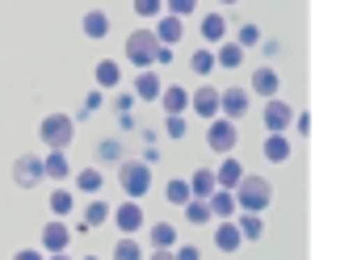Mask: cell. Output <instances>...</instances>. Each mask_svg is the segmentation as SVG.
<instances>
[{
  "instance_id": "cell-13",
  "label": "cell",
  "mask_w": 357,
  "mask_h": 260,
  "mask_svg": "<svg viewBox=\"0 0 357 260\" xmlns=\"http://www.w3.org/2000/svg\"><path fill=\"white\" fill-rule=\"evenodd\" d=\"M240 243H244V235H240V227H236L231 218H223V222L215 227V247H219L223 256H231V252H240Z\"/></svg>"
},
{
  "instance_id": "cell-34",
  "label": "cell",
  "mask_w": 357,
  "mask_h": 260,
  "mask_svg": "<svg viewBox=\"0 0 357 260\" xmlns=\"http://www.w3.org/2000/svg\"><path fill=\"white\" fill-rule=\"evenodd\" d=\"M151 243H155V247H176V231H172V222H155V227H151Z\"/></svg>"
},
{
  "instance_id": "cell-35",
  "label": "cell",
  "mask_w": 357,
  "mask_h": 260,
  "mask_svg": "<svg viewBox=\"0 0 357 260\" xmlns=\"http://www.w3.org/2000/svg\"><path fill=\"white\" fill-rule=\"evenodd\" d=\"M135 17H160L164 13V0H130Z\"/></svg>"
},
{
  "instance_id": "cell-26",
  "label": "cell",
  "mask_w": 357,
  "mask_h": 260,
  "mask_svg": "<svg viewBox=\"0 0 357 260\" xmlns=\"http://www.w3.org/2000/svg\"><path fill=\"white\" fill-rule=\"evenodd\" d=\"M114 260H147V252H143V243L135 235H122L114 243Z\"/></svg>"
},
{
  "instance_id": "cell-41",
  "label": "cell",
  "mask_w": 357,
  "mask_h": 260,
  "mask_svg": "<svg viewBox=\"0 0 357 260\" xmlns=\"http://www.w3.org/2000/svg\"><path fill=\"white\" fill-rule=\"evenodd\" d=\"M294 126H298V135H307L311 130V114H294Z\"/></svg>"
},
{
  "instance_id": "cell-24",
  "label": "cell",
  "mask_w": 357,
  "mask_h": 260,
  "mask_svg": "<svg viewBox=\"0 0 357 260\" xmlns=\"http://www.w3.org/2000/svg\"><path fill=\"white\" fill-rule=\"evenodd\" d=\"M215 189H219V181H215L211 168H198V172L190 176V193H194V197H211Z\"/></svg>"
},
{
  "instance_id": "cell-20",
  "label": "cell",
  "mask_w": 357,
  "mask_h": 260,
  "mask_svg": "<svg viewBox=\"0 0 357 260\" xmlns=\"http://www.w3.org/2000/svg\"><path fill=\"white\" fill-rule=\"evenodd\" d=\"M101 185H105L101 168H80V172H76V189H80L84 197H97V193H101Z\"/></svg>"
},
{
  "instance_id": "cell-5",
  "label": "cell",
  "mask_w": 357,
  "mask_h": 260,
  "mask_svg": "<svg viewBox=\"0 0 357 260\" xmlns=\"http://www.w3.org/2000/svg\"><path fill=\"white\" fill-rule=\"evenodd\" d=\"M236 143H240L236 122H231V118H211V126H206V147H211L215 155H231Z\"/></svg>"
},
{
  "instance_id": "cell-14",
  "label": "cell",
  "mask_w": 357,
  "mask_h": 260,
  "mask_svg": "<svg viewBox=\"0 0 357 260\" xmlns=\"http://www.w3.org/2000/svg\"><path fill=\"white\" fill-rule=\"evenodd\" d=\"M219 109H223L231 122H240V118L248 114V93H244V89H227V93H219Z\"/></svg>"
},
{
  "instance_id": "cell-25",
  "label": "cell",
  "mask_w": 357,
  "mask_h": 260,
  "mask_svg": "<svg viewBox=\"0 0 357 260\" xmlns=\"http://www.w3.org/2000/svg\"><path fill=\"white\" fill-rule=\"evenodd\" d=\"M240 235H244V243H257L261 235H265V222H261V214H248V210H240Z\"/></svg>"
},
{
  "instance_id": "cell-32",
  "label": "cell",
  "mask_w": 357,
  "mask_h": 260,
  "mask_svg": "<svg viewBox=\"0 0 357 260\" xmlns=\"http://www.w3.org/2000/svg\"><path fill=\"white\" fill-rule=\"evenodd\" d=\"M164 197L172 201V206H185L194 193H190V181H168V189H164Z\"/></svg>"
},
{
  "instance_id": "cell-16",
  "label": "cell",
  "mask_w": 357,
  "mask_h": 260,
  "mask_svg": "<svg viewBox=\"0 0 357 260\" xmlns=\"http://www.w3.org/2000/svg\"><path fill=\"white\" fill-rule=\"evenodd\" d=\"M252 93H257V97H278V93H282V76H278L273 68H257V72H252Z\"/></svg>"
},
{
  "instance_id": "cell-23",
  "label": "cell",
  "mask_w": 357,
  "mask_h": 260,
  "mask_svg": "<svg viewBox=\"0 0 357 260\" xmlns=\"http://www.w3.org/2000/svg\"><path fill=\"white\" fill-rule=\"evenodd\" d=\"M240 176H244L240 160H223V164L215 168V181H219V189H236V185H240Z\"/></svg>"
},
{
  "instance_id": "cell-3",
  "label": "cell",
  "mask_w": 357,
  "mask_h": 260,
  "mask_svg": "<svg viewBox=\"0 0 357 260\" xmlns=\"http://www.w3.org/2000/svg\"><path fill=\"white\" fill-rule=\"evenodd\" d=\"M118 185H122V193L126 197H147V189H151V164H143V160H122V168H118Z\"/></svg>"
},
{
  "instance_id": "cell-31",
  "label": "cell",
  "mask_w": 357,
  "mask_h": 260,
  "mask_svg": "<svg viewBox=\"0 0 357 260\" xmlns=\"http://www.w3.org/2000/svg\"><path fill=\"white\" fill-rule=\"evenodd\" d=\"M118 80H122V68H118L114 59H101V63H97V84H101V89H118Z\"/></svg>"
},
{
  "instance_id": "cell-36",
  "label": "cell",
  "mask_w": 357,
  "mask_h": 260,
  "mask_svg": "<svg viewBox=\"0 0 357 260\" xmlns=\"http://www.w3.org/2000/svg\"><path fill=\"white\" fill-rule=\"evenodd\" d=\"M164 9H168L172 17H185V13L198 9V0H164Z\"/></svg>"
},
{
  "instance_id": "cell-28",
  "label": "cell",
  "mask_w": 357,
  "mask_h": 260,
  "mask_svg": "<svg viewBox=\"0 0 357 260\" xmlns=\"http://www.w3.org/2000/svg\"><path fill=\"white\" fill-rule=\"evenodd\" d=\"M215 214H211V206H206V197H190L185 201V222H194V227H206Z\"/></svg>"
},
{
  "instance_id": "cell-2",
  "label": "cell",
  "mask_w": 357,
  "mask_h": 260,
  "mask_svg": "<svg viewBox=\"0 0 357 260\" xmlns=\"http://www.w3.org/2000/svg\"><path fill=\"white\" fill-rule=\"evenodd\" d=\"M38 139L47 143V151H68L72 139H76V122H72V114H47V118L38 122Z\"/></svg>"
},
{
  "instance_id": "cell-21",
  "label": "cell",
  "mask_w": 357,
  "mask_h": 260,
  "mask_svg": "<svg viewBox=\"0 0 357 260\" xmlns=\"http://www.w3.org/2000/svg\"><path fill=\"white\" fill-rule=\"evenodd\" d=\"M202 38L206 43H223L227 38V17L223 13H206L202 17Z\"/></svg>"
},
{
  "instance_id": "cell-15",
  "label": "cell",
  "mask_w": 357,
  "mask_h": 260,
  "mask_svg": "<svg viewBox=\"0 0 357 260\" xmlns=\"http://www.w3.org/2000/svg\"><path fill=\"white\" fill-rule=\"evenodd\" d=\"M181 34H185L181 17H172V13H160V26H155V38H160V47H176V43H181Z\"/></svg>"
},
{
  "instance_id": "cell-12",
  "label": "cell",
  "mask_w": 357,
  "mask_h": 260,
  "mask_svg": "<svg viewBox=\"0 0 357 260\" xmlns=\"http://www.w3.org/2000/svg\"><path fill=\"white\" fill-rule=\"evenodd\" d=\"M68 243H72V231L63 227V218H51L43 227V247L47 252H68Z\"/></svg>"
},
{
  "instance_id": "cell-46",
  "label": "cell",
  "mask_w": 357,
  "mask_h": 260,
  "mask_svg": "<svg viewBox=\"0 0 357 260\" xmlns=\"http://www.w3.org/2000/svg\"><path fill=\"white\" fill-rule=\"evenodd\" d=\"M84 260H101V256H84Z\"/></svg>"
},
{
  "instance_id": "cell-6",
  "label": "cell",
  "mask_w": 357,
  "mask_h": 260,
  "mask_svg": "<svg viewBox=\"0 0 357 260\" xmlns=\"http://www.w3.org/2000/svg\"><path fill=\"white\" fill-rule=\"evenodd\" d=\"M109 222L122 231V235H135V231H143V222H147V214H143V206L135 201V197H126L118 210H109Z\"/></svg>"
},
{
  "instance_id": "cell-42",
  "label": "cell",
  "mask_w": 357,
  "mask_h": 260,
  "mask_svg": "<svg viewBox=\"0 0 357 260\" xmlns=\"http://www.w3.org/2000/svg\"><path fill=\"white\" fill-rule=\"evenodd\" d=\"M147 260H176V256H172V247H155V252H151Z\"/></svg>"
},
{
  "instance_id": "cell-29",
  "label": "cell",
  "mask_w": 357,
  "mask_h": 260,
  "mask_svg": "<svg viewBox=\"0 0 357 260\" xmlns=\"http://www.w3.org/2000/svg\"><path fill=\"white\" fill-rule=\"evenodd\" d=\"M215 59H219V68H240V63H244V47H240V43H223V47L215 51Z\"/></svg>"
},
{
  "instance_id": "cell-22",
  "label": "cell",
  "mask_w": 357,
  "mask_h": 260,
  "mask_svg": "<svg viewBox=\"0 0 357 260\" xmlns=\"http://www.w3.org/2000/svg\"><path fill=\"white\" fill-rule=\"evenodd\" d=\"M43 172H47L51 181H68V176H72V164H68L63 151H51V155L43 160Z\"/></svg>"
},
{
  "instance_id": "cell-7",
  "label": "cell",
  "mask_w": 357,
  "mask_h": 260,
  "mask_svg": "<svg viewBox=\"0 0 357 260\" xmlns=\"http://www.w3.org/2000/svg\"><path fill=\"white\" fill-rule=\"evenodd\" d=\"M261 118H265V130H269V135H286V130L294 126V109H290L282 97H269Z\"/></svg>"
},
{
  "instance_id": "cell-43",
  "label": "cell",
  "mask_w": 357,
  "mask_h": 260,
  "mask_svg": "<svg viewBox=\"0 0 357 260\" xmlns=\"http://www.w3.org/2000/svg\"><path fill=\"white\" fill-rule=\"evenodd\" d=\"M105 155H109V160H118V143H101V160H105Z\"/></svg>"
},
{
  "instance_id": "cell-11",
  "label": "cell",
  "mask_w": 357,
  "mask_h": 260,
  "mask_svg": "<svg viewBox=\"0 0 357 260\" xmlns=\"http://www.w3.org/2000/svg\"><path fill=\"white\" fill-rule=\"evenodd\" d=\"M190 109H194V114H202V118H219V89L202 84L198 93H190Z\"/></svg>"
},
{
  "instance_id": "cell-45",
  "label": "cell",
  "mask_w": 357,
  "mask_h": 260,
  "mask_svg": "<svg viewBox=\"0 0 357 260\" xmlns=\"http://www.w3.org/2000/svg\"><path fill=\"white\" fill-rule=\"evenodd\" d=\"M223 5H240V0H223Z\"/></svg>"
},
{
  "instance_id": "cell-19",
  "label": "cell",
  "mask_w": 357,
  "mask_h": 260,
  "mask_svg": "<svg viewBox=\"0 0 357 260\" xmlns=\"http://www.w3.org/2000/svg\"><path fill=\"white\" fill-rule=\"evenodd\" d=\"M160 105H164V114H181V109H190V93L181 84H172L160 93Z\"/></svg>"
},
{
  "instance_id": "cell-8",
  "label": "cell",
  "mask_w": 357,
  "mask_h": 260,
  "mask_svg": "<svg viewBox=\"0 0 357 260\" xmlns=\"http://www.w3.org/2000/svg\"><path fill=\"white\" fill-rule=\"evenodd\" d=\"M43 176H47V172H43V160H38V155H22V160L13 164V181H17L22 189H34Z\"/></svg>"
},
{
  "instance_id": "cell-27",
  "label": "cell",
  "mask_w": 357,
  "mask_h": 260,
  "mask_svg": "<svg viewBox=\"0 0 357 260\" xmlns=\"http://www.w3.org/2000/svg\"><path fill=\"white\" fill-rule=\"evenodd\" d=\"M80 222H89V227H105V222H109V206H105V197H89Z\"/></svg>"
},
{
  "instance_id": "cell-38",
  "label": "cell",
  "mask_w": 357,
  "mask_h": 260,
  "mask_svg": "<svg viewBox=\"0 0 357 260\" xmlns=\"http://www.w3.org/2000/svg\"><path fill=\"white\" fill-rule=\"evenodd\" d=\"M168 135H172V139H185V122H181V114H168Z\"/></svg>"
},
{
  "instance_id": "cell-39",
  "label": "cell",
  "mask_w": 357,
  "mask_h": 260,
  "mask_svg": "<svg viewBox=\"0 0 357 260\" xmlns=\"http://www.w3.org/2000/svg\"><path fill=\"white\" fill-rule=\"evenodd\" d=\"M172 256H176V260H202V252L190 247V243H185V247H172Z\"/></svg>"
},
{
  "instance_id": "cell-17",
  "label": "cell",
  "mask_w": 357,
  "mask_h": 260,
  "mask_svg": "<svg viewBox=\"0 0 357 260\" xmlns=\"http://www.w3.org/2000/svg\"><path fill=\"white\" fill-rule=\"evenodd\" d=\"M206 206H211V214H215L219 222H223V218H231V214L240 210V206H236V193H231V189H215V193L206 197Z\"/></svg>"
},
{
  "instance_id": "cell-40",
  "label": "cell",
  "mask_w": 357,
  "mask_h": 260,
  "mask_svg": "<svg viewBox=\"0 0 357 260\" xmlns=\"http://www.w3.org/2000/svg\"><path fill=\"white\" fill-rule=\"evenodd\" d=\"M13 260H47L38 247H22V252H13Z\"/></svg>"
},
{
  "instance_id": "cell-33",
  "label": "cell",
  "mask_w": 357,
  "mask_h": 260,
  "mask_svg": "<svg viewBox=\"0 0 357 260\" xmlns=\"http://www.w3.org/2000/svg\"><path fill=\"white\" fill-rule=\"evenodd\" d=\"M72 201H76V197H72L68 189H55V193H51V214H55V218H68V214H72Z\"/></svg>"
},
{
  "instance_id": "cell-10",
  "label": "cell",
  "mask_w": 357,
  "mask_h": 260,
  "mask_svg": "<svg viewBox=\"0 0 357 260\" xmlns=\"http://www.w3.org/2000/svg\"><path fill=\"white\" fill-rule=\"evenodd\" d=\"M160 93H164V80L155 76V68H143L135 76V97L139 101H160Z\"/></svg>"
},
{
  "instance_id": "cell-37",
  "label": "cell",
  "mask_w": 357,
  "mask_h": 260,
  "mask_svg": "<svg viewBox=\"0 0 357 260\" xmlns=\"http://www.w3.org/2000/svg\"><path fill=\"white\" fill-rule=\"evenodd\" d=\"M236 43H240V47H257V43H261V30H257V26H240V38H236Z\"/></svg>"
},
{
  "instance_id": "cell-18",
  "label": "cell",
  "mask_w": 357,
  "mask_h": 260,
  "mask_svg": "<svg viewBox=\"0 0 357 260\" xmlns=\"http://www.w3.org/2000/svg\"><path fill=\"white\" fill-rule=\"evenodd\" d=\"M261 151H265L269 164H286V160H290V139H286V135H269V139L261 143Z\"/></svg>"
},
{
  "instance_id": "cell-44",
  "label": "cell",
  "mask_w": 357,
  "mask_h": 260,
  "mask_svg": "<svg viewBox=\"0 0 357 260\" xmlns=\"http://www.w3.org/2000/svg\"><path fill=\"white\" fill-rule=\"evenodd\" d=\"M47 260H72V256H68V252H51Z\"/></svg>"
},
{
  "instance_id": "cell-30",
  "label": "cell",
  "mask_w": 357,
  "mask_h": 260,
  "mask_svg": "<svg viewBox=\"0 0 357 260\" xmlns=\"http://www.w3.org/2000/svg\"><path fill=\"white\" fill-rule=\"evenodd\" d=\"M190 68H194V72H198V76L206 80V76H211V72L219 68V59H215V51H211V47H202V51H194V59H190Z\"/></svg>"
},
{
  "instance_id": "cell-1",
  "label": "cell",
  "mask_w": 357,
  "mask_h": 260,
  "mask_svg": "<svg viewBox=\"0 0 357 260\" xmlns=\"http://www.w3.org/2000/svg\"><path fill=\"white\" fill-rule=\"evenodd\" d=\"M231 193H236V206L248 210V214H261V210L273 206V185L265 176H240V185Z\"/></svg>"
},
{
  "instance_id": "cell-4",
  "label": "cell",
  "mask_w": 357,
  "mask_h": 260,
  "mask_svg": "<svg viewBox=\"0 0 357 260\" xmlns=\"http://www.w3.org/2000/svg\"><path fill=\"white\" fill-rule=\"evenodd\" d=\"M155 51H160V38H155V30H135L130 38H126V59L143 72V68H155Z\"/></svg>"
},
{
  "instance_id": "cell-9",
  "label": "cell",
  "mask_w": 357,
  "mask_h": 260,
  "mask_svg": "<svg viewBox=\"0 0 357 260\" xmlns=\"http://www.w3.org/2000/svg\"><path fill=\"white\" fill-rule=\"evenodd\" d=\"M80 30H84V38H93V43H101L109 30H114V22H109V13H101V9H89L84 17H80Z\"/></svg>"
}]
</instances>
